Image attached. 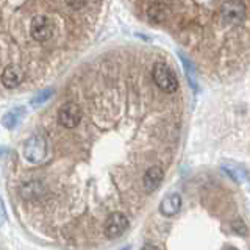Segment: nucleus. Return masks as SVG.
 Wrapping results in <instances>:
<instances>
[{
    "label": "nucleus",
    "instance_id": "nucleus-1",
    "mask_svg": "<svg viewBox=\"0 0 250 250\" xmlns=\"http://www.w3.org/2000/svg\"><path fill=\"white\" fill-rule=\"evenodd\" d=\"M152 77L156 86L164 91V92H175L178 89V80L169 66H166L164 62H156L152 70Z\"/></svg>",
    "mask_w": 250,
    "mask_h": 250
},
{
    "label": "nucleus",
    "instance_id": "nucleus-2",
    "mask_svg": "<svg viewBox=\"0 0 250 250\" xmlns=\"http://www.w3.org/2000/svg\"><path fill=\"white\" fill-rule=\"evenodd\" d=\"M47 156V141L41 135L30 136L23 144V158L31 164H39Z\"/></svg>",
    "mask_w": 250,
    "mask_h": 250
},
{
    "label": "nucleus",
    "instance_id": "nucleus-3",
    "mask_svg": "<svg viewBox=\"0 0 250 250\" xmlns=\"http://www.w3.org/2000/svg\"><path fill=\"white\" fill-rule=\"evenodd\" d=\"M247 8L241 0H229L221 6V18L230 25H236L246 19Z\"/></svg>",
    "mask_w": 250,
    "mask_h": 250
},
{
    "label": "nucleus",
    "instance_id": "nucleus-4",
    "mask_svg": "<svg viewBox=\"0 0 250 250\" xmlns=\"http://www.w3.org/2000/svg\"><path fill=\"white\" fill-rule=\"evenodd\" d=\"M30 35L38 42H45L53 36V23L45 16H35L30 23Z\"/></svg>",
    "mask_w": 250,
    "mask_h": 250
},
{
    "label": "nucleus",
    "instance_id": "nucleus-5",
    "mask_svg": "<svg viewBox=\"0 0 250 250\" xmlns=\"http://www.w3.org/2000/svg\"><path fill=\"white\" fill-rule=\"evenodd\" d=\"M82 108L74 102H67L64 104L58 111V122L64 128H75L82 121Z\"/></svg>",
    "mask_w": 250,
    "mask_h": 250
},
{
    "label": "nucleus",
    "instance_id": "nucleus-6",
    "mask_svg": "<svg viewBox=\"0 0 250 250\" xmlns=\"http://www.w3.org/2000/svg\"><path fill=\"white\" fill-rule=\"evenodd\" d=\"M128 227V219L125 217L122 213H113L106 219L105 222V234L109 239H116L119 238L121 234H124V231L127 230Z\"/></svg>",
    "mask_w": 250,
    "mask_h": 250
},
{
    "label": "nucleus",
    "instance_id": "nucleus-7",
    "mask_svg": "<svg viewBox=\"0 0 250 250\" xmlns=\"http://www.w3.org/2000/svg\"><path fill=\"white\" fill-rule=\"evenodd\" d=\"M23 80V72L19 66H14V64H10L3 69L2 72V83L5 88L8 89H13L16 86H19Z\"/></svg>",
    "mask_w": 250,
    "mask_h": 250
},
{
    "label": "nucleus",
    "instance_id": "nucleus-8",
    "mask_svg": "<svg viewBox=\"0 0 250 250\" xmlns=\"http://www.w3.org/2000/svg\"><path fill=\"white\" fill-rule=\"evenodd\" d=\"M180 208H182V197L180 194L172 192L169 195H166L163 200H161V205H160V213L166 217H172L175 216Z\"/></svg>",
    "mask_w": 250,
    "mask_h": 250
},
{
    "label": "nucleus",
    "instance_id": "nucleus-9",
    "mask_svg": "<svg viewBox=\"0 0 250 250\" xmlns=\"http://www.w3.org/2000/svg\"><path fill=\"white\" fill-rule=\"evenodd\" d=\"M163 177H164V172H163L161 167L153 166L150 169H147V172L144 174V178H143V183H144L146 191L152 192L155 189H158L161 182H163Z\"/></svg>",
    "mask_w": 250,
    "mask_h": 250
},
{
    "label": "nucleus",
    "instance_id": "nucleus-10",
    "mask_svg": "<svg viewBox=\"0 0 250 250\" xmlns=\"http://www.w3.org/2000/svg\"><path fill=\"white\" fill-rule=\"evenodd\" d=\"M222 170L227 172V174H229L234 182H238V183H249L250 182V172L244 166H241V164L224 163Z\"/></svg>",
    "mask_w": 250,
    "mask_h": 250
},
{
    "label": "nucleus",
    "instance_id": "nucleus-11",
    "mask_svg": "<svg viewBox=\"0 0 250 250\" xmlns=\"http://www.w3.org/2000/svg\"><path fill=\"white\" fill-rule=\"evenodd\" d=\"M167 14H169V11H167L166 5L161 2H152L147 8V16L153 23H163L167 19Z\"/></svg>",
    "mask_w": 250,
    "mask_h": 250
},
{
    "label": "nucleus",
    "instance_id": "nucleus-12",
    "mask_svg": "<svg viewBox=\"0 0 250 250\" xmlns=\"http://www.w3.org/2000/svg\"><path fill=\"white\" fill-rule=\"evenodd\" d=\"M42 191H44V188L39 182H28L27 185L22 186V195L25 199H35Z\"/></svg>",
    "mask_w": 250,
    "mask_h": 250
},
{
    "label": "nucleus",
    "instance_id": "nucleus-13",
    "mask_svg": "<svg viewBox=\"0 0 250 250\" xmlns=\"http://www.w3.org/2000/svg\"><path fill=\"white\" fill-rule=\"evenodd\" d=\"M22 113H23L22 108H14V109H11V111H8L3 116V125H5L6 128H14L16 125L19 124L21 117H22Z\"/></svg>",
    "mask_w": 250,
    "mask_h": 250
},
{
    "label": "nucleus",
    "instance_id": "nucleus-14",
    "mask_svg": "<svg viewBox=\"0 0 250 250\" xmlns=\"http://www.w3.org/2000/svg\"><path fill=\"white\" fill-rule=\"evenodd\" d=\"M180 58H182V61H183V67H185V72H186V77L189 78V82H191V84H192V88L195 89L197 88V83H195V72H194V66H192V62L188 60L185 55H182L180 53Z\"/></svg>",
    "mask_w": 250,
    "mask_h": 250
},
{
    "label": "nucleus",
    "instance_id": "nucleus-15",
    "mask_svg": "<svg viewBox=\"0 0 250 250\" xmlns=\"http://www.w3.org/2000/svg\"><path fill=\"white\" fill-rule=\"evenodd\" d=\"M52 94H53L52 89H44V91H41V92H38L36 96H35L33 99H31V105H33V106H38V105L45 104V102L52 97Z\"/></svg>",
    "mask_w": 250,
    "mask_h": 250
},
{
    "label": "nucleus",
    "instance_id": "nucleus-16",
    "mask_svg": "<svg viewBox=\"0 0 250 250\" xmlns=\"http://www.w3.org/2000/svg\"><path fill=\"white\" fill-rule=\"evenodd\" d=\"M66 2L72 10H82L88 3V0H66Z\"/></svg>",
    "mask_w": 250,
    "mask_h": 250
},
{
    "label": "nucleus",
    "instance_id": "nucleus-17",
    "mask_svg": "<svg viewBox=\"0 0 250 250\" xmlns=\"http://www.w3.org/2000/svg\"><path fill=\"white\" fill-rule=\"evenodd\" d=\"M233 230L236 231L238 234H242V236H244V234H247V227H246V224L242 222V221H234L233 222Z\"/></svg>",
    "mask_w": 250,
    "mask_h": 250
},
{
    "label": "nucleus",
    "instance_id": "nucleus-18",
    "mask_svg": "<svg viewBox=\"0 0 250 250\" xmlns=\"http://www.w3.org/2000/svg\"><path fill=\"white\" fill-rule=\"evenodd\" d=\"M143 250H160V249H158V247H155V246H152V244H147V246L143 247Z\"/></svg>",
    "mask_w": 250,
    "mask_h": 250
},
{
    "label": "nucleus",
    "instance_id": "nucleus-19",
    "mask_svg": "<svg viewBox=\"0 0 250 250\" xmlns=\"http://www.w3.org/2000/svg\"><path fill=\"white\" fill-rule=\"evenodd\" d=\"M227 250H238V249H234V247H229V249H227Z\"/></svg>",
    "mask_w": 250,
    "mask_h": 250
}]
</instances>
